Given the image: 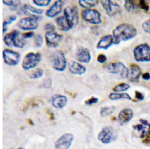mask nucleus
I'll return each mask as SVG.
<instances>
[{"label":"nucleus","instance_id":"1","mask_svg":"<svg viewBox=\"0 0 150 149\" xmlns=\"http://www.w3.org/2000/svg\"><path fill=\"white\" fill-rule=\"evenodd\" d=\"M137 35L136 28L131 24L123 23L117 26L112 31L114 44H119L121 41H126L135 38Z\"/></svg>","mask_w":150,"mask_h":149},{"label":"nucleus","instance_id":"2","mask_svg":"<svg viewBox=\"0 0 150 149\" xmlns=\"http://www.w3.org/2000/svg\"><path fill=\"white\" fill-rule=\"evenodd\" d=\"M50 61L53 68L58 71H64L67 65L65 54L62 50H57L50 56Z\"/></svg>","mask_w":150,"mask_h":149},{"label":"nucleus","instance_id":"3","mask_svg":"<svg viewBox=\"0 0 150 149\" xmlns=\"http://www.w3.org/2000/svg\"><path fill=\"white\" fill-rule=\"evenodd\" d=\"M106 69L110 73L119 76L122 79L128 78L129 73V69L128 67L121 62L108 64L106 66Z\"/></svg>","mask_w":150,"mask_h":149},{"label":"nucleus","instance_id":"4","mask_svg":"<svg viewBox=\"0 0 150 149\" xmlns=\"http://www.w3.org/2000/svg\"><path fill=\"white\" fill-rule=\"evenodd\" d=\"M134 59L137 62H150V46L141 44L137 46L133 50Z\"/></svg>","mask_w":150,"mask_h":149},{"label":"nucleus","instance_id":"5","mask_svg":"<svg viewBox=\"0 0 150 149\" xmlns=\"http://www.w3.org/2000/svg\"><path fill=\"white\" fill-rule=\"evenodd\" d=\"M42 56L40 53H28L23 60L22 63L23 68L25 70L34 68L40 62Z\"/></svg>","mask_w":150,"mask_h":149},{"label":"nucleus","instance_id":"6","mask_svg":"<svg viewBox=\"0 0 150 149\" xmlns=\"http://www.w3.org/2000/svg\"><path fill=\"white\" fill-rule=\"evenodd\" d=\"M82 16L84 20L90 24L98 25L102 22V15L95 9H85L83 11Z\"/></svg>","mask_w":150,"mask_h":149},{"label":"nucleus","instance_id":"7","mask_svg":"<svg viewBox=\"0 0 150 149\" xmlns=\"http://www.w3.org/2000/svg\"><path fill=\"white\" fill-rule=\"evenodd\" d=\"M64 16L66 18L71 26L73 28L78 24L79 15L78 7L76 6L67 7L64 11Z\"/></svg>","mask_w":150,"mask_h":149},{"label":"nucleus","instance_id":"8","mask_svg":"<svg viewBox=\"0 0 150 149\" xmlns=\"http://www.w3.org/2000/svg\"><path fill=\"white\" fill-rule=\"evenodd\" d=\"M98 139L103 144H108L116 140L117 136L112 128L106 127L100 132Z\"/></svg>","mask_w":150,"mask_h":149},{"label":"nucleus","instance_id":"9","mask_svg":"<svg viewBox=\"0 0 150 149\" xmlns=\"http://www.w3.org/2000/svg\"><path fill=\"white\" fill-rule=\"evenodd\" d=\"M3 58L4 62L9 66H16L20 62L21 55L14 50L6 49L3 51Z\"/></svg>","mask_w":150,"mask_h":149},{"label":"nucleus","instance_id":"10","mask_svg":"<svg viewBox=\"0 0 150 149\" xmlns=\"http://www.w3.org/2000/svg\"><path fill=\"white\" fill-rule=\"evenodd\" d=\"M18 27L24 31H32L37 29L39 27L37 21L30 17L23 18L17 24Z\"/></svg>","mask_w":150,"mask_h":149},{"label":"nucleus","instance_id":"11","mask_svg":"<svg viewBox=\"0 0 150 149\" xmlns=\"http://www.w3.org/2000/svg\"><path fill=\"white\" fill-rule=\"evenodd\" d=\"M74 136L71 133H66L60 137L55 143L56 149H69L73 143Z\"/></svg>","mask_w":150,"mask_h":149},{"label":"nucleus","instance_id":"12","mask_svg":"<svg viewBox=\"0 0 150 149\" xmlns=\"http://www.w3.org/2000/svg\"><path fill=\"white\" fill-rule=\"evenodd\" d=\"M45 39L47 46L56 48L59 46L63 39V35L55 31H49L45 34Z\"/></svg>","mask_w":150,"mask_h":149},{"label":"nucleus","instance_id":"13","mask_svg":"<svg viewBox=\"0 0 150 149\" xmlns=\"http://www.w3.org/2000/svg\"><path fill=\"white\" fill-rule=\"evenodd\" d=\"M101 2L108 15L111 17L119 14L121 12V8L118 4L109 0L101 1Z\"/></svg>","mask_w":150,"mask_h":149},{"label":"nucleus","instance_id":"14","mask_svg":"<svg viewBox=\"0 0 150 149\" xmlns=\"http://www.w3.org/2000/svg\"><path fill=\"white\" fill-rule=\"evenodd\" d=\"M76 57L78 61L84 63H89L91 60L90 51L84 47H80L77 49Z\"/></svg>","mask_w":150,"mask_h":149},{"label":"nucleus","instance_id":"15","mask_svg":"<svg viewBox=\"0 0 150 149\" xmlns=\"http://www.w3.org/2000/svg\"><path fill=\"white\" fill-rule=\"evenodd\" d=\"M63 1H57L46 12V15L49 18L56 17L61 13L64 5Z\"/></svg>","mask_w":150,"mask_h":149},{"label":"nucleus","instance_id":"16","mask_svg":"<svg viewBox=\"0 0 150 149\" xmlns=\"http://www.w3.org/2000/svg\"><path fill=\"white\" fill-rule=\"evenodd\" d=\"M51 104L57 109H62L66 106L68 103L66 96L62 94H56L52 96L51 99Z\"/></svg>","mask_w":150,"mask_h":149},{"label":"nucleus","instance_id":"17","mask_svg":"<svg viewBox=\"0 0 150 149\" xmlns=\"http://www.w3.org/2000/svg\"><path fill=\"white\" fill-rule=\"evenodd\" d=\"M140 122V124L135 125L134 128L140 133L141 138L147 137L150 134V123L145 120H141Z\"/></svg>","mask_w":150,"mask_h":149},{"label":"nucleus","instance_id":"18","mask_svg":"<svg viewBox=\"0 0 150 149\" xmlns=\"http://www.w3.org/2000/svg\"><path fill=\"white\" fill-rule=\"evenodd\" d=\"M141 69L138 65L133 64L130 66L128 78L131 82H138L141 76Z\"/></svg>","mask_w":150,"mask_h":149},{"label":"nucleus","instance_id":"19","mask_svg":"<svg viewBox=\"0 0 150 149\" xmlns=\"http://www.w3.org/2000/svg\"><path fill=\"white\" fill-rule=\"evenodd\" d=\"M114 43V38L112 35H107L102 37L99 40L97 44V48L98 49L107 50Z\"/></svg>","mask_w":150,"mask_h":149},{"label":"nucleus","instance_id":"20","mask_svg":"<svg viewBox=\"0 0 150 149\" xmlns=\"http://www.w3.org/2000/svg\"><path fill=\"white\" fill-rule=\"evenodd\" d=\"M134 113L131 109L124 108L120 111L118 115V120L121 125L126 124L132 119Z\"/></svg>","mask_w":150,"mask_h":149},{"label":"nucleus","instance_id":"21","mask_svg":"<svg viewBox=\"0 0 150 149\" xmlns=\"http://www.w3.org/2000/svg\"><path fill=\"white\" fill-rule=\"evenodd\" d=\"M69 70L73 74L81 76L85 73L86 68L78 62L72 61L70 62L69 65Z\"/></svg>","mask_w":150,"mask_h":149},{"label":"nucleus","instance_id":"22","mask_svg":"<svg viewBox=\"0 0 150 149\" xmlns=\"http://www.w3.org/2000/svg\"><path fill=\"white\" fill-rule=\"evenodd\" d=\"M56 22L58 28L62 31L67 32L73 28L64 16L57 18Z\"/></svg>","mask_w":150,"mask_h":149},{"label":"nucleus","instance_id":"23","mask_svg":"<svg viewBox=\"0 0 150 149\" xmlns=\"http://www.w3.org/2000/svg\"><path fill=\"white\" fill-rule=\"evenodd\" d=\"M26 42L22 35L18 30H15L13 40V46L18 48H23L26 46Z\"/></svg>","mask_w":150,"mask_h":149},{"label":"nucleus","instance_id":"24","mask_svg":"<svg viewBox=\"0 0 150 149\" xmlns=\"http://www.w3.org/2000/svg\"><path fill=\"white\" fill-rule=\"evenodd\" d=\"M109 98L111 100L116 101L121 99H126L132 100L131 96L126 93H111L109 96Z\"/></svg>","mask_w":150,"mask_h":149},{"label":"nucleus","instance_id":"25","mask_svg":"<svg viewBox=\"0 0 150 149\" xmlns=\"http://www.w3.org/2000/svg\"><path fill=\"white\" fill-rule=\"evenodd\" d=\"M138 5H137L135 1H125L124 4L125 9L129 13H133L137 10L138 8Z\"/></svg>","mask_w":150,"mask_h":149},{"label":"nucleus","instance_id":"26","mask_svg":"<svg viewBox=\"0 0 150 149\" xmlns=\"http://www.w3.org/2000/svg\"><path fill=\"white\" fill-rule=\"evenodd\" d=\"M78 3L79 5L83 8L86 9H89L98 5L99 4V1L96 0H80L79 1Z\"/></svg>","mask_w":150,"mask_h":149},{"label":"nucleus","instance_id":"27","mask_svg":"<svg viewBox=\"0 0 150 149\" xmlns=\"http://www.w3.org/2000/svg\"><path fill=\"white\" fill-rule=\"evenodd\" d=\"M23 7L30 14H34V15H40L43 14V13L44 12V10L43 9H37L35 7H33L30 5L26 4Z\"/></svg>","mask_w":150,"mask_h":149},{"label":"nucleus","instance_id":"28","mask_svg":"<svg viewBox=\"0 0 150 149\" xmlns=\"http://www.w3.org/2000/svg\"><path fill=\"white\" fill-rule=\"evenodd\" d=\"M116 110L114 106H106L101 108L100 115L103 117H106L112 115Z\"/></svg>","mask_w":150,"mask_h":149},{"label":"nucleus","instance_id":"29","mask_svg":"<svg viewBox=\"0 0 150 149\" xmlns=\"http://www.w3.org/2000/svg\"><path fill=\"white\" fill-rule=\"evenodd\" d=\"M15 30L11 31L6 34L4 38V41L7 46L11 47L13 46V40L14 38Z\"/></svg>","mask_w":150,"mask_h":149},{"label":"nucleus","instance_id":"30","mask_svg":"<svg viewBox=\"0 0 150 149\" xmlns=\"http://www.w3.org/2000/svg\"><path fill=\"white\" fill-rule=\"evenodd\" d=\"M131 88L130 84L126 83H122L116 86L114 88L113 91L115 93H121L123 91H128Z\"/></svg>","mask_w":150,"mask_h":149},{"label":"nucleus","instance_id":"31","mask_svg":"<svg viewBox=\"0 0 150 149\" xmlns=\"http://www.w3.org/2000/svg\"><path fill=\"white\" fill-rule=\"evenodd\" d=\"M44 72L42 69L38 68L33 71L30 75L29 77L32 79H37L42 77L44 76Z\"/></svg>","mask_w":150,"mask_h":149},{"label":"nucleus","instance_id":"32","mask_svg":"<svg viewBox=\"0 0 150 149\" xmlns=\"http://www.w3.org/2000/svg\"><path fill=\"white\" fill-rule=\"evenodd\" d=\"M35 44L37 47L40 48L44 44V38L41 34L37 35L34 38Z\"/></svg>","mask_w":150,"mask_h":149},{"label":"nucleus","instance_id":"33","mask_svg":"<svg viewBox=\"0 0 150 149\" xmlns=\"http://www.w3.org/2000/svg\"><path fill=\"white\" fill-rule=\"evenodd\" d=\"M51 0H34L33 2L39 7H47L51 3Z\"/></svg>","mask_w":150,"mask_h":149},{"label":"nucleus","instance_id":"34","mask_svg":"<svg viewBox=\"0 0 150 149\" xmlns=\"http://www.w3.org/2000/svg\"><path fill=\"white\" fill-rule=\"evenodd\" d=\"M52 86V80L50 78H47L41 84V88L49 89Z\"/></svg>","mask_w":150,"mask_h":149},{"label":"nucleus","instance_id":"35","mask_svg":"<svg viewBox=\"0 0 150 149\" xmlns=\"http://www.w3.org/2000/svg\"><path fill=\"white\" fill-rule=\"evenodd\" d=\"M142 27L145 32L150 34V19L145 21L142 24Z\"/></svg>","mask_w":150,"mask_h":149},{"label":"nucleus","instance_id":"36","mask_svg":"<svg viewBox=\"0 0 150 149\" xmlns=\"http://www.w3.org/2000/svg\"><path fill=\"white\" fill-rule=\"evenodd\" d=\"M17 19V16L15 15L11 16L10 17L7 19V20L4 21L3 27H7L8 25L12 24V23L15 22Z\"/></svg>","mask_w":150,"mask_h":149},{"label":"nucleus","instance_id":"37","mask_svg":"<svg viewBox=\"0 0 150 149\" xmlns=\"http://www.w3.org/2000/svg\"><path fill=\"white\" fill-rule=\"evenodd\" d=\"M99 101V99L95 96H92L89 99H87L85 101V104L87 106H92L97 103Z\"/></svg>","mask_w":150,"mask_h":149},{"label":"nucleus","instance_id":"38","mask_svg":"<svg viewBox=\"0 0 150 149\" xmlns=\"http://www.w3.org/2000/svg\"><path fill=\"white\" fill-rule=\"evenodd\" d=\"M138 6L139 7H140V8H141L142 9H143V10L146 11V12H148L150 9V7L145 1H140L139 2Z\"/></svg>","mask_w":150,"mask_h":149},{"label":"nucleus","instance_id":"39","mask_svg":"<svg viewBox=\"0 0 150 149\" xmlns=\"http://www.w3.org/2000/svg\"><path fill=\"white\" fill-rule=\"evenodd\" d=\"M97 60L100 63H104L107 61V57L104 54H100L98 56Z\"/></svg>","mask_w":150,"mask_h":149},{"label":"nucleus","instance_id":"40","mask_svg":"<svg viewBox=\"0 0 150 149\" xmlns=\"http://www.w3.org/2000/svg\"><path fill=\"white\" fill-rule=\"evenodd\" d=\"M55 29H56L55 26L53 24L50 23H47L45 26V29L47 30V31H48V32H49V31H55Z\"/></svg>","mask_w":150,"mask_h":149},{"label":"nucleus","instance_id":"41","mask_svg":"<svg viewBox=\"0 0 150 149\" xmlns=\"http://www.w3.org/2000/svg\"><path fill=\"white\" fill-rule=\"evenodd\" d=\"M22 35L24 39H28V38H32L34 36V33L33 32H29L24 33Z\"/></svg>","mask_w":150,"mask_h":149},{"label":"nucleus","instance_id":"42","mask_svg":"<svg viewBox=\"0 0 150 149\" xmlns=\"http://www.w3.org/2000/svg\"><path fill=\"white\" fill-rule=\"evenodd\" d=\"M21 4V2L20 1H15L14 2V5L12 6L11 8V10L12 11H14L17 10L19 6Z\"/></svg>","mask_w":150,"mask_h":149},{"label":"nucleus","instance_id":"43","mask_svg":"<svg viewBox=\"0 0 150 149\" xmlns=\"http://www.w3.org/2000/svg\"><path fill=\"white\" fill-rule=\"evenodd\" d=\"M135 93H135V96L137 99L140 100V101L143 100L144 97V96L142 93L139 92L138 91H136Z\"/></svg>","mask_w":150,"mask_h":149},{"label":"nucleus","instance_id":"44","mask_svg":"<svg viewBox=\"0 0 150 149\" xmlns=\"http://www.w3.org/2000/svg\"><path fill=\"white\" fill-rule=\"evenodd\" d=\"M14 2L15 1H3V3L4 5L10 7H12V6L14 5Z\"/></svg>","mask_w":150,"mask_h":149},{"label":"nucleus","instance_id":"45","mask_svg":"<svg viewBox=\"0 0 150 149\" xmlns=\"http://www.w3.org/2000/svg\"><path fill=\"white\" fill-rule=\"evenodd\" d=\"M142 78L145 81H149L150 80V74L148 72L144 73L142 75Z\"/></svg>","mask_w":150,"mask_h":149},{"label":"nucleus","instance_id":"46","mask_svg":"<svg viewBox=\"0 0 150 149\" xmlns=\"http://www.w3.org/2000/svg\"><path fill=\"white\" fill-rule=\"evenodd\" d=\"M7 30H8V29H7V27H3V34H5V33L7 32Z\"/></svg>","mask_w":150,"mask_h":149},{"label":"nucleus","instance_id":"47","mask_svg":"<svg viewBox=\"0 0 150 149\" xmlns=\"http://www.w3.org/2000/svg\"><path fill=\"white\" fill-rule=\"evenodd\" d=\"M24 149V148H18V149Z\"/></svg>","mask_w":150,"mask_h":149},{"label":"nucleus","instance_id":"48","mask_svg":"<svg viewBox=\"0 0 150 149\" xmlns=\"http://www.w3.org/2000/svg\"></svg>","mask_w":150,"mask_h":149}]
</instances>
